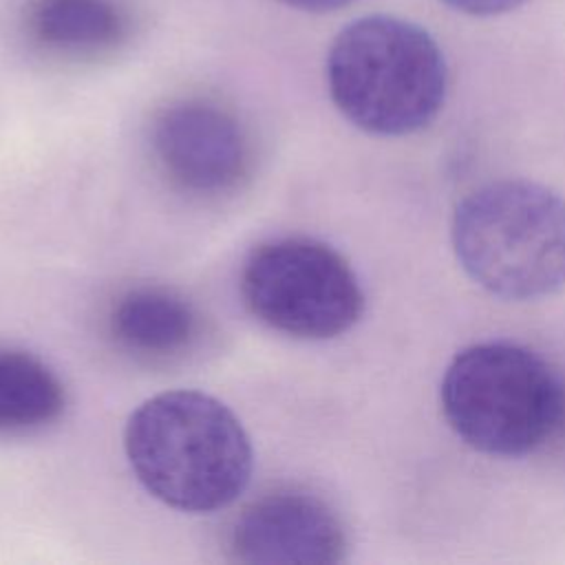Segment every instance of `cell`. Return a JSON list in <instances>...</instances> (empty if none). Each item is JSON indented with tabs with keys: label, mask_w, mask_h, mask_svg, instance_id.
<instances>
[{
	"label": "cell",
	"mask_w": 565,
	"mask_h": 565,
	"mask_svg": "<svg viewBox=\"0 0 565 565\" xmlns=\"http://www.w3.org/2000/svg\"><path fill=\"white\" fill-rule=\"evenodd\" d=\"M124 450L154 499L190 514L234 503L254 466L241 419L201 391H166L141 402L126 422Z\"/></svg>",
	"instance_id": "obj_1"
},
{
	"label": "cell",
	"mask_w": 565,
	"mask_h": 565,
	"mask_svg": "<svg viewBox=\"0 0 565 565\" xmlns=\"http://www.w3.org/2000/svg\"><path fill=\"white\" fill-rule=\"evenodd\" d=\"M335 108L371 135L399 137L428 126L446 99L441 49L422 26L395 15L349 22L327 53Z\"/></svg>",
	"instance_id": "obj_2"
},
{
	"label": "cell",
	"mask_w": 565,
	"mask_h": 565,
	"mask_svg": "<svg viewBox=\"0 0 565 565\" xmlns=\"http://www.w3.org/2000/svg\"><path fill=\"white\" fill-rule=\"evenodd\" d=\"M452 247L463 271L505 300H534L565 285V201L545 185L503 179L461 199Z\"/></svg>",
	"instance_id": "obj_3"
},
{
	"label": "cell",
	"mask_w": 565,
	"mask_h": 565,
	"mask_svg": "<svg viewBox=\"0 0 565 565\" xmlns=\"http://www.w3.org/2000/svg\"><path fill=\"white\" fill-rule=\"evenodd\" d=\"M441 411L475 450L521 457L543 446L565 419V388L550 364L514 342H479L448 364Z\"/></svg>",
	"instance_id": "obj_4"
},
{
	"label": "cell",
	"mask_w": 565,
	"mask_h": 565,
	"mask_svg": "<svg viewBox=\"0 0 565 565\" xmlns=\"http://www.w3.org/2000/svg\"><path fill=\"white\" fill-rule=\"evenodd\" d=\"M238 285L258 322L298 340L338 338L364 311V291L349 260L307 236L274 238L254 247Z\"/></svg>",
	"instance_id": "obj_5"
},
{
	"label": "cell",
	"mask_w": 565,
	"mask_h": 565,
	"mask_svg": "<svg viewBox=\"0 0 565 565\" xmlns=\"http://www.w3.org/2000/svg\"><path fill=\"white\" fill-rule=\"evenodd\" d=\"M150 148L168 181L194 196L216 199L241 190L254 166L247 128L210 99H177L150 126Z\"/></svg>",
	"instance_id": "obj_6"
},
{
	"label": "cell",
	"mask_w": 565,
	"mask_h": 565,
	"mask_svg": "<svg viewBox=\"0 0 565 565\" xmlns=\"http://www.w3.org/2000/svg\"><path fill=\"white\" fill-rule=\"evenodd\" d=\"M338 510L305 488H278L247 503L227 536L230 556L258 565H329L347 554Z\"/></svg>",
	"instance_id": "obj_7"
},
{
	"label": "cell",
	"mask_w": 565,
	"mask_h": 565,
	"mask_svg": "<svg viewBox=\"0 0 565 565\" xmlns=\"http://www.w3.org/2000/svg\"><path fill=\"white\" fill-rule=\"evenodd\" d=\"M108 333L137 360H181L201 342L199 309L177 289L135 285L124 289L108 309Z\"/></svg>",
	"instance_id": "obj_8"
},
{
	"label": "cell",
	"mask_w": 565,
	"mask_h": 565,
	"mask_svg": "<svg viewBox=\"0 0 565 565\" xmlns=\"http://www.w3.org/2000/svg\"><path fill=\"white\" fill-rule=\"evenodd\" d=\"M24 29L49 55L95 60L126 42L130 20L117 0H31Z\"/></svg>",
	"instance_id": "obj_9"
},
{
	"label": "cell",
	"mask_w": 565,
	"mask_h": 565,
	"mask_svg": "<svg viewBox=\"0 0 565 565\" xmlns=\"http://www.w3.org/2000/svg\"><path fill=\"white\" fill-rule=\"evenodd\" d=\"M66 408L57 373L18 349H0V433L26 435L55 424Z\"/></svg>",
	"instance_id": "obj_10"
},
{
	"label": "cell",
	"mask_w": 565,
	"mask_h": 565,
	"mask_svg": "<svg viewBox=\"0 0 565 565\" xmlns=\"http://www.w3.org/2000/svg\"><path fill=\"white\" fill-rule=\"evenodd\" d=\"M450 9L466 13V15H477V18H488V15H501L508 13L516 7H521L525 0H441Z\"/></svg>",
	"instance_id": "obj_11"
},
{
	"label": "cell",
	"mask_w": 565,
	"mask_h": 565,
	"mask_svg": "<svg viewBox=\"0 0 565 565\" xmlns=\"http://www.w3.org/2000/svg\"><path fill=\"white\" fill-rule=\"evenodd\" d=\"M280 2L291 9L307 11V13H329V11L351 4L353 0H280Z\"/></svg>",
	"instance_id": "obj_12"
}]
</instances>
